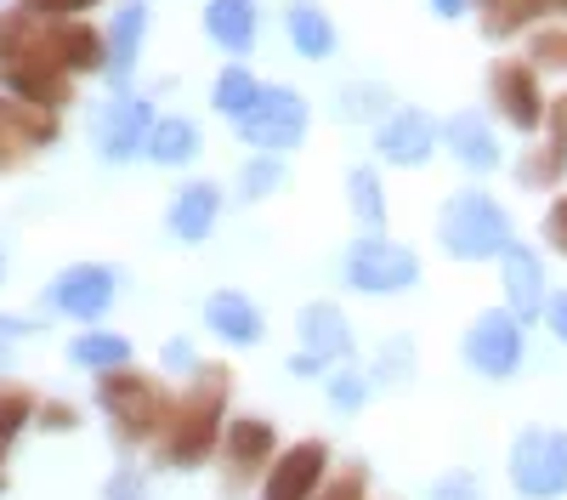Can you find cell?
<instances>
[{"label":"cell","instance_id":"6da1fadb","mask_svg":"<svg viewBox=\"0 0 567 500\" xmlns=\"http://www.w3.org/2000/svg\"><path fill=\"white\" fill-rule=\"evenodd\" d=\"M221 416H227V370L221 364H199L187 398L171 409V421L159 432V455L165 467H199L221 438Z\"/></svg>","mask_w":567,"mask_h":500},{"label":"cell","instance_id":"7a4b0ae2","mask_svg":"<svg viewBox=\"0 0 567 500\" xmlns=\"http://www.w3.org/2000/svg\"><path fill=\"white\" fill-rule=\"evenodd\" d=\"M437 245L454 256V262H488V256H505L516 245V227H511V211L483 194V188H460L443 211H437Z\"/></svg>","mask_w":567,"mask_h":500},{"label":"cell","instance_id":"3957f363","mask_svg":"<svg viewBox=\"0 0 567 500\" xmlns=\"http://www.w3.org/2000/svg\"><path fill=\"white\" fill-rule=\"evenodd\" d=\"M97 404H103V416L114 421V432L125 438V443H148V438H159L165 432V421H171V398H165V387L159 381H148L142 370H103L97 376Z\"/></svg>","mask_w":567,"mask_h":500},{"label":"cell","instance_id":"277c9868","mask_svg":"<svg viewBox=\"0 0 567 500\" xmlns=\"http://www.w3.org/2000/svg\"><path fill=\"white\" fill-rule=\"evenodd\" d=\"M347 285L363 296H403L420 285V256L386 234H363L347 251Z\"/></svg>","mask_w":567,"mask_h":500},{"label":"cell","instance_id":"5b68a950","mask_svg":"<svg viewBox=\"0 0 567 500\" xmlns=\"http://www.w3.org/2000/svg\"><path fill=\"white\" fill-rule=\"evenodd\" d=\"M511 483L528 500H556L567 494V432L556 427H528L511 443Z\"/></svg>","mask_w":567,"mask_h":500},{"label":"cell","instance_id":"8992f818","mask_svg":"<svg viewBox=\"0 0 567 500\" xmlns=\"http://www.w3.org/2000/svg\"><path fill=\"white\" fill-rule=\"evenodd\" d=\"M488 103H494V114L511 131H523V136L539 131L545 125V109H550L545 85H539V69L528 58H494L488 63Z\"/></svg>","mask_w":567,"mask_h":500},{"label":"cell","instance_id":"52a82bcc","mask_svg":"<svg viewBox=\"0 0 567 500\" xmlns=\"http://www.w3.org/2000/svg\"><path fill=\"white\" fill-rule=\"evenodd\" d=\"M307 98L296 85H261V103L239 120V136L261 154H278V149H296L307 136Z\"/></svg>","mask_w":567,"mask_h":500},{"label":"cell","instance_id":"ba28073f","mask_svg":"<svg viewBox=\"0 0 567 500\" xmlns=\"http://www.w3.org/2000/svg\"><path fill=\"white\" fill-rule=\"evenodd\" d=\"M465 364L488 381H505L523 370V318L511 307H494V313H477L465 330Z\"/></svg>","mask_w":567,"mask_h":500},{"label":"cell","instance_id":"9c48e42d","mask_svg":"<svg viewBox=\"0 0 567 500\" xmlns=\"http://www.w3.org/2000/svg\"><path fill=\"white\" fill-rule=\"evenodd\" d=\"M278 461V432H272V421H261V416H233L227 421V432H221V467H227V494L233 489H245L261 467H272Z\"/></svg>","mask_w":567,"mask_h":500},{"label":"cell","instance_id":"30bf717a","mask_svg":"<svg viewBox=\"0 0 567 500\" xmlns=\"http://www.w3.org/2000/svg\"><path fill=\"white\" fill-rule=\"evenodd\" d=\"M437 149H443V125L425 109H392L374 131V154L386 165H425Z\"/></svg>","mask_w":567,"mask_h":500},{"label":"cell","instance_id":"8fae6325","mask_svg":"<svg viewBox=\"0 0 567 500\" xmlns=\"http://www.w3.org/2000/svg\"><path fill=\"white\" fill-rule=\"evenodd\" d=\"M323 478H329V443L323 438H301L267 467L261 500H312Z\"/></svg>","mask_w":567,"mask_h":500},{"label":"cell","instance_id":"7c38bea8","mask_svg":"<svg viewBox=\"0 0 567 500\" xmlns=\"http://www.w3.org/2000/svg\"><path fill=\"white\" fill-rule=\"evenodd\" d=\"M154 109L148 98H114L97 120V154L103 160H136V154H148V136H154Z\"/></svg>","mask_w":567,"mask_h":500},{"label":"cell","instance_id":"4fadbf2b","mask_svg":"<svg viewBox=\"0 0 567 500\" xmlns=\"http://www.w3.org/2000/svg\"><path fill=\"white\" fill-rule=\"evenodd\" d=\"M499 285H505V307L523 318V325L545 318V307H550V296H545V262L528 245H511L499 256Z\"/></svg>","mask_w":567,"mask_h":500},{"label":"cell","instance_id":"5bb4252c","mask_svg":"<svg viewBox=\"0 0 567 500\" xmlns=\"http://www.w3.org/2000/svg\"><path fill=\"white\" fill-rule=\"evenodd\" d=\"M45 302H52L58 313H69V318H103L109 302H114V267L80 262V267L63 273L52 290H45Z\"/></svg>","mask_w":567,"mask_h":500},{"label":"cell","instance_id":"9a60e30c","mask_svg":"<svg viewBox=\"0 0 567 500\" xmlns=\"http://www.w3.org/2000/svg\"><path fill=\"white\" fill-rule=\"evenodd\" d=\"M443 149L465 165V171H477V176H488V171H499V136H494V125H488V114H477V109H460V114H449L443 120Z\"/></svg>","mask_w":567,"mask_h":500},{"label":"cell","instance_id":"2e32d148","mask_svg":"<svg viewBox=\"0 0 567 500\" xmlns=\"http://www.w3.org/2000/svg\"><path fill=\"white\" fill-rule=\"evenodd\" d=\"M296 330H301V353L318 358L323 370H329V364H347V358H352V325H347V313H341L336 302H307Z\"/></svg>","mask_w":567,"mask_h":500},{"label":"cell","instance_id":"e0dca14e","mask_svg":"<svg viewBox=\"0 0 567 500\" xmlns=\"http://www.w3.org/2000/svg\"><path fill=\"white\" fill-rule=\"evenodd\" d=\"M45 40H52V52H58V63L69 74H91V69L109 63V40L80 18H52L45 23Z\"/></svg>","mask_w":567,"mask_h":500},{"label":"cell","instance_id":"ac0fdd59","mask_svg":"<svg viewBox=\"0 0 567 500\" xmlns=\"http://www.w3.org/2000/svg\"><path fill=\"white\" fill-rule=\"evenodd\" d=\"M205 325H210L221 341H233V347H256V341L267 336L261 307H256L250 296H239V290H216V296L205 302Z\"/></svg>","mask_w":567,"mask_h":500},{"label":"cell","instance_id":"d6986e66","mask_svg":"<svg viewBox=\"0 0 567 500\" xmlns=\"http://www.w3.org/2000/svg\"><path fill=\"white\" fill-rule=\"evenodd\" d=\"M471 12H477L488 40H516L550 23V0H471Z\"/></svg>","mask_w":567,"mask_h":500},{"label":"cell","instance_id":"ffe728a7","mask_svg":"<svg viewBox=\"0 0 567 500\" xmlns=\"http://www.w3.org/2000/svg\"><path fill=\"white\" fill-rule=\"evenodd\" d=\"M216 211H221V194H216V182H187V188L171 200V234L182 245H199L210 227H216Z\"/></svg>","mask_w":567,"mask_h":500},{"label":"cell","instance_id":"44dd1931","mask_svg":"<svg viewBox=\"0 0 567 500\" xmlns=\"http://www.w3.org/2000/svg\"><path fill=\"white\" fill-rule=\"evenodd\" d=\"M142 29H148V7H142V0H125V7L109 18V63H103V74H109L114 85H125L131 69H136Z\"/></svg>","mask_w":567,"mask_h":500},{"label":"cell","instance_id":"7402d4cb","mask_svg":"<svg viewBox=\"0 0 567 500\" xmlns=\"http://www.w3.org/2000/svg\"><path fill=\"white\" fill-rule=\"evenodd\" d=\"M205 34L221 52H250L256 45V0H210L205 7Z\"/></svg>","mask_w":567,"mask_h":500},{"label":"cell","instance_id":"603a6c76","mask_svg":"<svg viewBox=\"0 0 567 500\" xmlns=\"http://www.w3.org/2000/svg\"><path fill=\"white\" fill-rule=\"evenodd\" d=\"M284 29H290V45L301 58H329L336 52V23H329V12L323 7H312V0H296L290 12H284Z\"/></svg>","mask_w":567,"mask_h":500},{"label":"cell","instance_id":"cb8c5ba5","mask_svg":"<svg viewBox=\"0 0 567 500\" xmlns=\"http://www.w3.org/2000/svg\"><path fill=\"white\" fill-rule=\"evenodd\" d=\"M561 176H567V143H556V136H545V143H534L523 160H516V182L534 188V194L556 188Z\"/></svg>","mask_w":567,"mask_h":500},{"label":"cell","instance_id":"d4e9b609","mask_svg":"<svg viewBox=\"0 0 567 500\" xmlns=\"http://www.w3.org/2000/svg\"><path fill=\"white\" fill-rule=\"evenodd\" d=\"M347 200H352V216L363 222V234H386V188L374 176V165H358L347 176Z\"/></svg>","mask_w":567,"mask_h":500},{"label":"cell","instance_id":"484cf974","mask_svg":"<svg viewBox=\"0 0 567 500\" xmlns=\"http://www.w3.org/2000/svg\"><path fill=\"white\" fill-rule=\"evenodd\" d=\"M216 114H227V120H245L256 103H261V80L245 69V63H227L221 74H216Z\"/></svg>","mask_w":567,"mask_h":500},{"label":"cell","instance_id":"4316f807","mask_svg":"<svg viewBox=\"0 0 567 500\" xmlns=\"http://www.w3.org/2000/svg\"><path fill=\"white\" fill-rule=\"evenodd\" d=\"M194 154H199V125L194 120L171 114V120L154 125V136H148V160L154 165H182V160H194Z\"/></svg>","mask_w":567,"mask_h":500},{"label":"cell","instance_id":"83f0119b","mask_svg":"<svg viewBox=\"0 0 567 500\" xmlns=\"http://www.w3.org/2000/svg\"><path fill=\"white\" fill-rule=\"evenodd\" d=\"M69 358L80 364V370H120V364H131V341L125 336H114V330H85V336H74V347H69Z\"/></svg>","mask_w":567,"mask_h":500},{"label":"cell","instance_id":"f1b7e54d","mask_svg":"<svg viewBox=\"0 0 567 500\" xmlns=\"http://www.w3.org/2000/svg\"><path fill=\"white\" fill-rule=\"evenodd\" d=\"M528 63L539 74H567V23H539L528 34Z\"/></svg>","mask_w":567,"mask_h":500},{"label":"cell","instance_id":"f546056e","mask_svg":"<svg viewBox=\"0 0 567 500\" xmlns=\"http://www.w3.org/2000/svg\"><path fill=\"white\" fill-rule=\"evenodd\" d=\"M34 421V398H29V387H18V381H0V449H7L23 427Z\"/></svg>","mask_w":567,"mask_h":500},{"label":"cell","instance_id":"4dcf8cb0","mask_svg":"<svg viewBox=\"0 0 567 500\" xmlns=\"http://www.w3.org/2000/svg\"><path fill=\"white\" fill-rule=\"evenodd\" d=\"M386 103H392L386 85H347L341 103H336V114H341V120H374V114H386Z\"/></svg>","mask_w":567,"mask_h":500},{"label":"cell","instance_id":"1f68e13d","mask_svg":"<svg viewBox=\"0 0 567 500\" xmlns=\"http://www.w3.org/2000/svg\"><path fill=\"white\" fill-rule=\"evenodd\" d=\"M239 188H245V200H267L272 188H284V165H278V160H267V154H261V160H250V165H245V176H239Z\"/></svg>","mask_w":567,"mask_h":500},{"label":"cell","instance_id":"d6a6232c","mask_svg":"<svg viewBox=\"0 0 567 500\" xmlns=\"http://www.w3.org/2000/svg\"><path fill=\"white\" fill-rule=\"evenodd\" d=\"M363 398H369V381L358 370H336V376H329V404H336V409L352 416V409H363Z\"/></svg>","mask_w":567,"mask_h":500},{"label":"cell","instance_id":"836d02e7","mask_svg":"<svg viewBox=\"0 0 567 500\" xmlns=\"http://www.w3.org/2000/svg\"><path fill=\"white\" fill-rule=\"evenodd\" d=\"M363 483H369V478H363V467L352 461V467H341L336 478H323L312 500H363Z\"/></svg>","mask_w":567,"mask_h":500},{"label":"cell","instance_id":"e575fe53","mask_svg":"<svg viewBox=\"0 0 567 500\" xmlns=\"http://www.w3.org/2000/svg\"><path fill=\"white\" fill-rule=\"evenodd\" d=\"M432 500H483V483L471 472H449V478L432 483Z\"/></svg>","mask_w":567,"mask_h":500},{"label":"cell","instance_id":"d590c367","mask_svg":"<svg viewBox=\"0 0 567 500\" xmlns=\"http://www.w3.org/2000/svg\"><path fill=\"white\" fill-rule=\"evenodd\" d=\"M545 245H550L556 256H567V194H556L550 211H545Z\"/></svg>","mask_w":567,"mask_h":500},{"label":"cell","instance_id":"8d00e7d4","mask_svg":"<svg viewBox=\"0 0 567 500\" xmlns=\"http://www.w3.org/2000/svg\"><path fill=\"white\" fill-rule=\"evenodd\" d=\"M23 7H29L34 18H74V12H85V7H97V0H23Z\"/></svg>","mask_w":567,"mask_h":500},{"label":"cell","instance_id":"74e56055","mask_svg":"<svg viewBox=\"0 0 567 500\" xmlns=\"http://www.w3.org/2000/svg\"><path fill=\"white\" fill-rule=\"evenodd\" d=\"M381 381H409V341H392L381 353Z\"/></svg>","mask_w":567,"mask_h":500},{"label":"cell","instance_id":"f35d334b","mask_svg":"<svg viewBox=\"0 0 567 500\" xmlns=\"http://www.w3.org/2000/svg\"><path fill=\"white\" fill-rule=\"evenodd\" d=\"M545 131L556 136V143H567V91H556L550 109H545Z\"/></svg>","mask_w":567,"mask_h":500},{"label":"cell","instance_id":"ab89813d","mask_svg":"<svg viewBox=\"0 0 567 500\" xmlns=\"http://www.w3.org/2000/svg\"><path fill=\"white\" fill-rule=\"evenodd\" d=\"M34 421H40V427H52V432H58V427H63V432H69V427H80V416H74L69 404H45Z\"/></svg>","mask_w":567,"mask_h":500},{"label":"cell","instance_id":"60d3db41","mask_svg":"<svg viewBox=\"0 0 567 500\" xmlns=\"http://www.w3.org/2000/svg\"><path fill=\"white\" fill-rule=\"evenodd\" d=\"M545 325H550V336H556V341H567V290H561V296H550Z\"/></svg>","mask_w":567,"mask_h":500},{"label":"cell","instance_id":"b9f144b4","mask_svg":"<svg viewBox=\"0 0 567 500\" xmlns=\"http://www.w3.org/2000/svg\"><path fill=\"white\" fill-rule=\"evenodd\" d=\"M109 500H136V472H120V478L109 483Z\"/></svg>","mask_w":567,"mask_h":500},{"label":"cell","instance_id":"7bdbcfd3","mask_svg":"<svg viewBox=\"0 0 567 500\" xmlns=\"http://www.w3.org/2000/svg\"><path fill=\"white\" fill-rule=\"evenodd\" d=\"M165 364H176V370H187V364H194V347H187V341H171V347H165Z\"/></svg>","mask_w":567,"mask_h":500},{"label":"cell","instance_id":"ee69618b","mask_svg":"<svg viewBox=\"0 0 567 500\" xmlns=\"http://www.w3.org/2000/svg\"><path fill=\"white\" fill-rule=\"evenodd\" d=\"M432 12L437 18H460V12H471V0H432Z\"/></svg>","mask_w":567,"mask_h":500},{"label":"cell","instance_id":"f6af8a7d","mask_svg":"<svg viewBox=\"0 0 567 500\" xmlns=\"http://www.w3.org/2000/svg\"><path fill=\"white\" fill-rule=\"evenodd\" d=\"M29 325H23V318H7V313H0V341H7V336H23Z\"/></svg>","mask_w":567,"mask_h":500},{"label":"cell","instance_id":"bcb514c9","mask_svg":"<svg viewBox=\"0 0 567 500\" xmlns=\"http://www.w3.org/2000/svg\"><path fill=\"white\" fill-rule=\"evenodd\" d=\"M550 23H567V0H550Z\"/></svg>","mask_w":567,"mask_h":500},{"label":"cell","instance_id":"7dc6e473","mask_svg":"<svg viewBox=\"0 0 567 500\" xmlns=\"http://www.w3.org/2000/svg\"><path fill=\"white\" fill-rule=\"evenodd\" d=\"M0 273H7V262H0Z\"/></svg>","mask_w":567,"mask_h":500}]
</instances>
